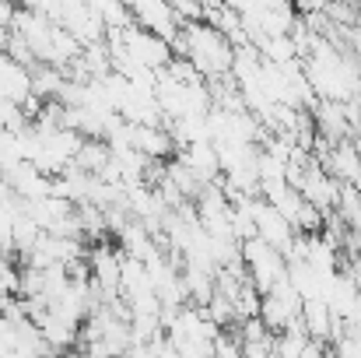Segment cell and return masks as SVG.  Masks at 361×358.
Segmentation results:
<instances>
[{
	"mask_svg": "<svg viewBox=\"0 0 361 358\" xmlns=\"http://www.w3.org/2000/svg\"><path fill=\"white\" fill-rule=\"evenodd\" d=\"M291 7H295V11H302V14L309 18V14H326L330 0H291Z\"/></svg>",
	"mask_w": 361,
	"mask_h": 358,
	"instance_id": "obj_3",
	"label": "cell"
},
{
	"mask_svg": "<svg viewBox=\"0 0 361 358\" xmlns=\"http://www.w3.org/2000/svg\"><path fill=\"white\" fill-rule=\"evenodd\" d=\"M123 49L130 53L133 64H144V67H151V71H165L169 60L176 56L172 42H169L165 35L144 28L140 21H130V25L123 28Z\"/></svg>",
	"mask_w": 361,
	"mask_h": 358,
	"instance_id": "obj_1",
	"label": "cell"
},
{
	"mask_svg": "<svg viewBox=\"0 0 361 358\" xmlns=\"http://www.w3.org/2000/svg\"><path fill=\"white\" fill-rule=\"evenodd\" d=\"M4 179H7V169H4V165H0V183H4Z\"/></svg>",
	"mask_w": 361,
	"mask_h": 358,
	"instance_id": "obj_4",
	"label": "cell"
},
{
	"mask_svg": "<svg viewBox=\"0 0 361 358\" xmlns=\"http://www.w3.org/2000/svg\"><path fill=\"white\" fill-rule=\"evenodd\" d=\"M35 95V85H32V67L11 60V56H0V99H11V102H28Z\"/></svg>",
	"mask_w": 361,
	"mask_h": 358,
	"instance_id": "obj_2",
	"label": "cell"
}]
</instances>
